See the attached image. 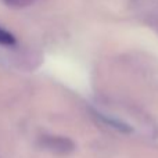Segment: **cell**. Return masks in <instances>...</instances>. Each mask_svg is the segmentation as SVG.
<instances>
[{"label":"cell","instance_id":"cell-1","mask_svg":"<svg viewBox=\"0 0 158 158\" xmlns=\"http://www.w3.org/2000/svg\"><path fill=\"white\" fill-rule=\"evenodd\" d=\"M39 143L43 148L54 154H58V156H68V154L74 153L77 148L72 139L65 136H58V135H44L40 137Z\"/></svg>","mask_w":158,"mask_h":158},{"label":"cell","instance_id":"cell-2","mask_svg":"<svg viewBox=\"0 0 158 158\" xmlns=\"http://www.w3.org/2000/svg\"><path fill=\"white\" fill-rule=\"evenodd\" d=\"M94 115L101 122H104L106 125H108L110 128L115 129V131H118V132H122V133H132V132H133V128H132L129 123L123 122V121L118 119V118H114V117H111V115L101 114V112H97V111H94Z\"/></svg>","mask_w":158,"mask_h":158},{"label":"cell","instance_id":"cell-3","mask_svg":"<svg viewBox=\"0 0 158 158\" xmlns=\"http://www.w3.org/2000/svg\"><path fill=\"white\" fill-rule=\"evenodd\" d=\"M14 43H15V38L13 33L8 32L3 27H0V44L2 46H13Z\"/></svg>","mask_w":158,"mask_h":158},{"label":"cell","instance_id":"cell-4","mask_svg":"<svg viewBox=\"0 0 158 158\" xmlns=\"http://www.w3.org/2000/svg\"><path fill=\"white\" fill-rule=\"evenodd\" d=\"M8 6L11 7H17V8H24V7H28V6L33 4L36 0H4Z\"/></svg>","mask_w":158,"mask_h":158}]
</instances>
